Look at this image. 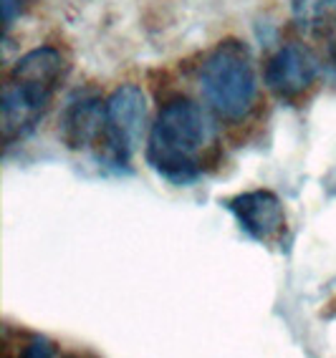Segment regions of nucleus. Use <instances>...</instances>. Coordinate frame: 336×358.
I'll use <instances>...</instances> for the list:
<instances>
[{
  "label": "nucleus",
  "mask_w": 336,
  "mask_h": 358,
  "mask_svg": "<svg viewBox=\"0 0 336 358\" xmlns=\"http://www.w3.org/2000/svg\"><path fill=\"white\" fill-rule=\"evenodd\" d=\"M215 127L202 103L169 99L149 129L144 159L169 185L188 187L202 174V154L213 144Z\"/></svg>",
  "instance_id": "obj_1"
},
{
  "label": "nucleus",
  "mask_w": 336,
  "mask_h": 358,
  "mask_svg": "<svg viewBox=\"0 0 336 358\" xmlns=\"http://www.w3.org/2000/svg\"><path fill=\"white\" fill-rule=\"evenodd\" d=\"M205 106L218 119L238 124L251 116L258 101V76L248 45L238 38L220 41L202 58L197 71Z\"/></svg>",
  "instance_id": "obj_2"
},
{
  "label": "nucleus",
  "mask_w": 336,
  "mask_h": 358,
  "mask_svg": "<svg viewBox=\"0 0 336 358\" xmlns=\"http://www.w3.org/2000/svg\"><path fill=\"white\" fill-rule=\"evenodd\" d=\"M147 127V96L142 86L122 83L106 99V136L102 144V157L114 164H127L130 157L142 144Z\"/></svg>",
  "instance_id": "obj_3"
},
{
  "label": "nucleus",
  "mask_w": 336,
  "mask_h": 358,
  "mask_svg": "<svg viewBox=\"0 0 336 358\" xmlns=\"http://www.w3.org/2000/svg\"><path fill=\"white\" fill-rule=\"evenodd\" d=\"M321 61L301 43L281 45L265 64L263 81L278 99L296 101L316 86Z\"/></svg>",
  "instance_id": "obj_4"
},
{
  "label": "nucleus",
  "mask_w": 336,
  "mask_h": 358,
  "mask_svg": "<svg viewBox=\"0 0 336 358\" xmlns=\"http://www.w3.org/2000/svg\"><path fill=\"white\" fill-rule=\"evenodd\" d=\"M53 94L56 91L48 89V86L6 76L3 96H0L6 144H13L15 139H23L26 134H31L36 124L41 122V116L48 109V103L53 101Z\"/></svg>",
  "instance_id": "obj_5"
},
{
  "label": "nucleus",
  "mask_w": 336,
  "mask_h": 358,
  "mask_svg": "<svg viewBox=\"0 0 336 358\" xmlns=\"http://www.w3.org/2000/svg\"><path fill=\"white\" fill-rule=\"evenodd\" d=\"M59 136L74 152L102 149L106 136V101L97 94H76L59 116Z\"/></svg>",
  "instance_id": "obj_6"
},
{
  "label": "nucleus",
  "mask_w": 336,
  "mask_h": 358,
  "mask_svg": "<svg viewBox=\"0 0 336 358\" xmlns=\"http://www.w3.org/2000/svg\"><path fill=\"white\" fill-rule=\"evenodd\" d=\"M240 230L258 243H273L286 230L284 202L271 189H251L240 192L225 202Z\"/></svg>",
  "instance_id": "obj_7"
},
{
  "label": "nucleus",
  "mask_w": 336,
  "mask_h": 358,
  "mask_svg": "<svg viewBox=\"0 0 336 358\" xmlns=\"http://www.w3.org/2000/svg\"><path fill=\"white\" fill-rule=\"evenodd\" d=\"M66 56L53 48V45H38V48H31L23 56L10 66L8 76L20 78V81H33L41 83V86H48V89H59L61 78L66 76Z\"/></svg>",
  "instance_id": "obj_8"
},
{
  "label": "nucleus",
  "mask_w": 336,
  "mask_h": 358,
  "mask_svg": "<svg viewBox=\"0 0 336 358\" xmlns=\"http://www.w3.org/2000/svg\"><path fill=\"white\" fill-rule=\"evenodd\" d=\"M291 20L311 38H329L336 31V0H288Z\"/></svg>",
  "instance_id": "obj_9"
},
{
  "label": "nucleus",
  "mask_w": 336,
  "mask_h": 358,
  "mask_svg": "<svg viewBox=\"0 0 336 358\" xmlns=\"http://www.w3.org/2000/svg\"><path fill=\"white\" fill-rule=\"evenodd\" d=\"M23 348H18L20 356H59V348H56V343L48 338H43V336H38V333H31V336H26V341H23Z\"/></svg>",
  "instance_id": "obj_10"
},
{
  "label": "nucleus",
  "mask_w": 336,
  "mask_h": 358,
  "mask_svg": "<svg viewBox=\"0 0 336 358\" xmlns=\"http://www.w3.org/2000/svg\"><path fill=\"white\" fill-rule=\"evenodd\" d=\"M318 61H321L323 76L329 78L331 83H336V31L326 38V43H323V53H321Z\"/></svg>",
  "instance_id": "obj_11"
},
{
  "label": "nucleus",
  "mask_w": 336,
  "mask_h": 358,
  "mask_svg": "<svg viewBox=\"0 0 336 358\" xmlns=\"http://www.w3.org/2000/svg\"><path fill=\"white\" fill-rule=\"evenodd\" d=\"M20 10H23V0H3V26H6V31H10Z\"/></svg>",
  "instance_id": "obj_12"
}]
</instances>
